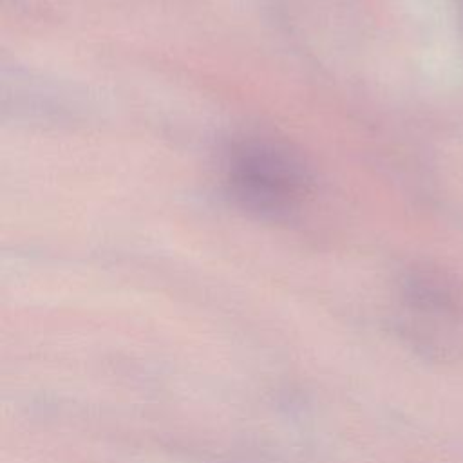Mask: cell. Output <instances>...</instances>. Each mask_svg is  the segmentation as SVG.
Here are the masks:
<instances>
[{"instance_id":"obj_1","label":"cell","mask_w":463,"mask_h":463,"mask_svg":"<svg viewBox=\"0 0 463 463\" xmlns=\"http://www.w3.org/2000/svg\"><path fill=\"white\" fill-rule=\"evenodd\" d=\"M232 186L253 208L279 210L289 204L302 188L298 165L284 152L251 145L241 150L230 168Z\"/></svg>"}]
</instances>
